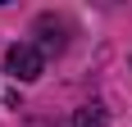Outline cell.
Here are the masks:
<instances>
[{
  "instance_id": "6da1fadb",
  "label": "cell",
  "mask_w": 132,
  "mask_h": 127,
  "mask_svg": "<svg viewBox=\"0 0 132 127\" xmlns=\"http://www.w3.org/2000/svg\"><path fill=\"white\" fill-rule=\"evenodd\" d=\"M5 68H9V77L14 82H37L41 77V68H46V59H41V50L37 46H9V55H5Z\"/></svg>"
},
{
  "instance_id": "7a4b0ae2",
  "label": "cell",
  "mask_w": 132,
  "mask_h": 127,
  "mask_svg": "<svg viewBox=\"0 0 132 127\" xmlns=\"http://www.w3.org/2000/svg\"><path fill=\"white\" fill-rule=\"evenodd\" d=\"M73 127H109V114L100 104H82L78 114H73Z\"/></svg>"
}]
</instances>
